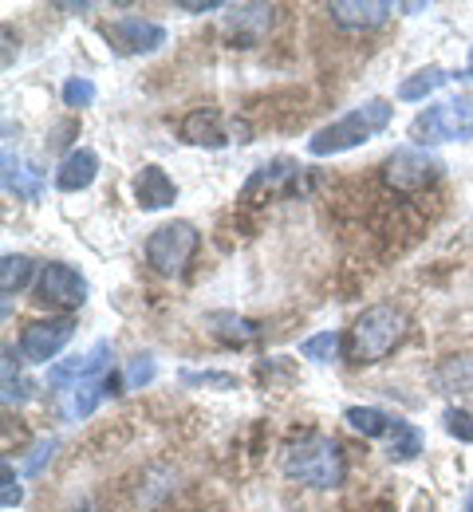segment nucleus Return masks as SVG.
I'll use <instances>...</instances> for the list:
<instances>
[{
  "instance_id": "nucleus-1",
  "label": "nucleus",
  "mask_w": 473,
  "mask_h": 512,
  "mask_svg": "<svg viewBox=\"0 0 473 512\" xmlns=\"http://www.w3.org/2000/svg\"><path fill=\"white\" fill-rule=\"evenodd\" d=\"M391 115H395V111H391L383 99H367V103H359L355 111H347L343 119L328 123L324 130H316V134L308 138V154L328 158V154H343V150H351V146H363V142H371L379 130L391 127Z\"/></svg>"
},
{
  "instance_id": "nucleus-2",
  "label": "nucleus",
  "mask_w": 473,
  "mask_h": 512,
  "mask_svg": "<svg viewBox=\"0 0 473 512\" xmlns=\"http://www.w3.org/2000/svg\"><path fill=\"white\" fill-rule=\"evenodd\" d=\"M280 469H284V477H292L300 485L336 489L343 481V449L324 434H308V438H300V442L284 449Z\"/></svg>"
},
{
  "instance_id": "nucleus-3",
  "label": "nucleus",
  "mask_w": 473,
  "mask_h": 512,
  "mask_svg": "<svg viewBox=\"0 0 473 512\" xmlns=\"http://www.w3.org/2000/svg\"><path fill=\"white\" fill-rule=\"evenodd\" d=\"M406 335V316L399 308H387V304H375L367 308L355 327H351V347L347 355L355 363H379L383 355H391Z\"/></svg>"
},
{
  "instance_id": "nucleus-4",
  "label": "nucleus",
  "mask_w": 473,
  "mask_h": 512,
  "mask_svg": "<svg viewBox=\"0 0 473 512\" xmlns=\"http://www.w3.org/2000/svg\"><path fill=\"white\" fill-rule=\"evenodd\" d=\"M414 146H430V142H470L473 138V95H454L446 103L426 107L414 123H410Z\"/></svg>"
},
{
  "instance_id": "nucleus-5",
  "label": "nucleus",
  "mask_w": 473,
  "mask_h": 512,
  "mask_svg": "<svg viewBox=\"0 0 473 512\" xmlns=\"http://www.w3.org/2000/svg\"><path fill=\"white\" fill-rule=\"evenodd\" d=\"M198 241L202 237H198V229L190 221H170V225H162V229L150 233L146 260H150V268L158 276H182L186 264H190V256L198 253Z\"/></svg>"
},
{
  "instance_id": "nucleus-6",
  "label": "nucleus",
  "mask_w": 473,
  "mask_h": 512,
  "mask_svg": "<svg viewBox=\"0 0 473 512\" xmlns=\"http://www.w3.org/2000/svg\"><path fill=\"white\" fill-rule=\"evenodd\" d=\"M442 158L434 154V150H426V146H399L391 158H387V166H383V178H387V186L399 193H418L426 190V186H434L438 178H442Z\"/></svg>"
},
{
  "instance_id": "nucleus-7",
  "label": "nucleus",
  "mask_w": 473,
  "mask_h": 512,
  "mask_svg": "<svg viewBox=\"0 0 473 512\" xmlns=\"http://www.w3.org/2000/svg\"><path fill=\"white\" fill-rule=\"evenodd\" d=\"M103 36H107L111 48L123 52V56H150V52H158V48L166 44V28L154 24V20H142V16H123V20H115Z\"/></svg>"
},
{
  "instance_id": "nucleus-8",
  "label": "nucleus",
  "mask_w": 473,
  "mask_h": 512,
  "mask_svg": "<svg viewBox=\"0 0 473 512\" xmlns=\"http://www.w3.org/2000/svg\"><path fill=\"white\" fill-rule=\"evenodd\" d=\"M75 335V323L71 320H40L28 323L24 335H20V355L24 363H48L56 359Z\"/></svg>"
},
{
  "instance_id": "nucleus-9",
  "label": "nucleus",
  "mask_w": 473,
  "mask_h": 512,
  "mask_svg": "<svg viewBox=\"0 0 473 512\" xmlns=\"http://www.w3.org/2000/svg\"><path fill=\"white\" fill-rule=\"evenodd\" d=\"M40 304H52V308H79L87 300V280L71 268V264H44L40 272Z\"/></svg>"
},
{
  "instance_id": "nucleus-10",
  "label": "nucleus",
  "mask_w": 473,
  "mask_h": 512,
  "mask_svg": "<svg viewBox=\"0 0 473 512\" xmlns=\"http://www.w3.org/2000/svg\"><path fill=\"white\" fill-rule=\"evenodd\" d=\"M272 4H241L225 16V36L233 40V48H253L269 36L272 28Z\"/></svg>"
},
{
  "instance_id": "nucleus-11",
  "label": "nucleus",
  "mask_w": 473,
  "mask_h": 512,
  "mask_svg": "<svg viewBox=\"0 0 473 512\" xmlns=\"http://www.w3.org/2000/svg\"><path fill=\"white\" fill-rule=\"evenodd\" d=\"M111 355H115L111 339H99V343L91 347V355H83V359H68V363H56V367L48 371V383H52V386L91 383V379L107 375V367H111Z\"/></svg>"
},
{
  "instance_id": "nucleus-12",
  "label": "nucleus",
  "mask_w": 473,
  "mask_h": 512,
  "mask_svg": "<svg viewBox=\"0 0 473 512\" xmlns=\"http://www.w3.org/2000/svg\"><path fill=\"white\" fill-rule=\"evenodd\" d=\"M328 12L339 28L359 32V28H379L395 12V4L391 0H336V4H328Z\"/></svg>"
},
{
  "instance_id": "nucleus-13",
  "label": "nucleus",
  "mask_w": 473,
  "mask_h": 512,
  "mask_svg": "<svg viewBox=\"0 0 473 512\" xmlns=\"http://www.w3.org/2000/svg\"><path fill=\"white\" fill-rule=\"evenodd\" d=\"M296 178H300V166L296 162H288V158H276L269 166H261V170H253V178L245 182V190L241 197L245 201H257L261 193H280V190H292L296 186Z\"/></svg>"
},
{
  "instance_id": "nucleus-14",
  "label": "nucleus",
  "mask_w": 473,
  "mask_h": 512,
  "mask_svg": "<svg viewBox=\"0 0 473 512\" xmlns=\"http://www.w3.org/2000/svg\"><path fill=\"white\" fill-rule=\"evenodd\" d=\"M135 201L142 209H166L178 201V186L162 166H142L135 174Z\"/></svg>"
},
{
  "instance_id": "nucleus-15",
  "label": "nucleus",
  "mask_w": 473,
  "mask_h": 512,
  "mask_svg": "<svg viewBox=\"0 0 473 512\" xmlns=\"http://www.w3.org/2000/svg\"><path fill=\"white\" fill-rule=\"evenodd\" d=\"M95 174H99L95 150H71L68 158H64V166L56 170V186L64 193H79L95 182Z\"/></svg>"
},
{
  "instance_id": "nucleus-16",
  "label": "nucleus",
  "mask_w": 473,
  "mask_h": 512,
  "mask_svg": "<svg viewBox=\"0 0 473 512\" xmlns=\"http://www.w3.org/2000/svg\"><path fill=\"white\" fill-rule=\"evenodd\" d=\"M4 190H12L24 201H40L44 197V174L28 162H16L12 150H4Z\"/></svg>"
},
{
  "instance_id": "nucleus-17",
  "label": "nucleus",
  "mask_w": 473,
  "mask_h": 512,
  "mask_svg": "<svg viewBox=\"0 0 473 512\" xmlns=\"http://www.w3.org/2000/svg\"><path fill=\"white\" fill-rule=\"evenodd\" d=\"M182 138L194 146H225L229 134L221 130V115L217 111H190L182 123Z\"/></svg>"
},
{
  "instance_id": "nucleus-18",
  "label": "nucleus",
  "mask_w": 473,
  "mask_h": 512,
  "mask_svg": "<svg viewBox=\"0 0 473 512\" xmlns=\"http://www.w3.org/2000/svg\"><path fill=\"white\" fill-rule=\"evenodd\" d=\"M205 327H209L217 339H225V343H253V339L261 335L257 323L245 320V316H233V312H209V316H205Z\"/></svg>"
},
{
  "instance_id": "nucleus-19",
  "label": "nucleus",
  "mask_w": 473,
  "mask_h": 512,
  "mask_svg": "<svg viewBox=\"0 0 473 512\" xmlns=\"http://www.w3.org/2000/svg\"><path fill=\"white\" fill-rule=\"evenodd\" d=\"M343 418H347V426L359 430L363 438H387V434L395 430V418L383 414V410H375V406H347Z\"/></svg>"
},
{
  "instance_id": "nucleus-20",
  "label": "nucleus",
  "mask_w": 473,
  "mask_h": 512,
  "mask_svg": "<svg viewBox=\"0 0 473 512\" xmlns=\"http://www.w3.org/2000/svg\"><path fill=\"white\" fill-rule=\"evenodd\" d=\"M454 75L450 71H442V67H426V71H418V75H410V79H403L399 83V99L403 103H414V99H426V95H434L438 87H446Z\"/></svg>"
},
{
  "instance_id": "nucleus-21",
  "label": "nucleus",
  "mask_w": 473,
  "mask_h": 512,
  "mask_svg": "<svg viewBox=\"0 0 473 512\" xmlns=\"http://www.w3.org/2000/svg\"><path fill=\"white\" fill-rule=\"evenodd\" d=\"M387 438H391V446H387V457H391V461H414V457L422 453V434H418V426H410V422H399V418H395V430H391Z\"/></svg>"
},
{
  "instance_id": "nucleus-22",
  "label": "nucleus",
  "mask_w": 473,
  "mask_h": 512,
  "mask_svg": "<svg viewBox=\"0 0 473 512\" xmlns=\"http://www.w3.org/2000/svg\"><path fill=\"white\" fill-rule=\"evenodd\" d=\"M28 280H32V260H28V256L8 253L0 260V292H4V296L20 292Z\"/></svg>"
},
{
  "instance_id": "nucleus-23",
  "label": "nucleus",
  "mask_w": 473,
  "mask_h": 512,
  "mask_svg": "<svg viewBox=\"0 0 473 512\" xmlns=\"http://www.w3.org/2000/svg\"><path fill=\"white\" fill-rule=\"evenodd\" d=\"M339 351V335L336 331H320V335H312V339H304L300 343V355L304 359H312V363H332Z\"/></svg>"
},
{
  "instance_id": "nucleus-24",
  "label": "nucleus",
  "mask_w": 473,
  "mask_h": 512,
  "mask_svg": "<svg viewBox=\"0 0 473 512\" xmlns=\"http://www.w3.org/2000/svg\"><path fill=\"white\" fill-rule=\"evenodd\" d=\"M4 402H28V383L16 375V351L4 347Z\"/></svg>"
},
{
  "instance_id": "nucleus-25",
  "label": "nucleus",
  "mask_w": 473,
  "mask_h": 512,
  "mask_svg": "<svg viewBox=\"0 0 473 512\" xmlns=\"http://www.w3.org/2000/svg\"><path fill=\"white\" fill-rule=\"evenodd\" d=\"M442 418H446V430H450L458 442H473V414L470 410H454V406H450Z\"/></svg>"
},
{
  "instance_id": "nucleus-26",
  "label": "nucleus",
  "mask_w": 473,
  "mask_h": 512,
  "mask_svg": "<svg viewBox=\"0 0 473 512\" xmlns=\"http://www.w3.org/2000/svg\"><path fill=\"white\" fill-rule=\"evenodd\" d=\"M0 485H4V489H0V505H4V509H16V505L24 501V489H20V481H16V473H12L8 461H4V469H0Z\"/></svg>"
},
{
  "instance_id": "nucleus-27",
  "label": "nucleus",
  "mask_w": 473,
  "mask_h": 512,
  "mask_svg": "<svg viewBox=\"0 0 473 512\" xmlns=\"http://www.w3.org/2000/svg\"><path fill=\"white\" fill-rule=\"evenodd\" d=\"M95 99V83L91 79H71L68 87H64V103L68 107H87Z\"/></svg>"
},
{
  "instance_id": "nucleus-28",
  "label": "nucleus",
  "mask_w": 473,
  "mask_h": 512,
  "mask_svg": "<svg viewBox=\"0 0 473 512\" xmlns=\"http://www.w3.org/2000/svg\"><path fill=\"white\" fill-rule=\"evenodd\" d=\"M182 383H186V386H221V390H233V386H237V379H233V375H217V371H205V375L182 371Z\"/></svg>"
},
{
  "instance_id": "nucleus-29",
  "label": "nucleus",
  "mask_w": 473,
  "mask_h": 512,
  "mask_svg": "<svg viewBox=\"0 0 473 512\" xmlns=\"http://www.w3.org/2000/svg\"><path fill=\"white\" fill-rule=\"evenodd\" d=\"M52 449H56V438H44L40 446L32 449V457L24 461V473H40V465H44V461L52 457Z\"/></svg>"
},
{
  "instance_id": "nucleus-30",
  "label": "nucleus",
  "mask_w": 473,
  "mask_h": 512,
  "mask_svg": "<svg viewBox=\"0 0 473 512\" xmlns=\"http://www.w3.org/2000/svg\"><path fill=\"white\" fill-rule=\"evenodd\" d=\"M150 379H154V363L138 355L135 363H131V386H142V383H150Z\"/></svg>"
},
{
  "instance_id": "nucleus-31",
  "label": "nucleus",
  "mask_w": 473,
  "mask_h": 512,
  "mask_svg": "<svg viewBox=\"0 0 473 512\" xmlns=\"http://www.w3.org/2000/svg\"><path fill=\"white\" fill-rule=\"evenodd\" d=\"M178 8H182V12H217V8H221V0H209V4H190V0H182Z\"/></svg>"
},
{
  "instance_id": "nucleus-32",
  "label": "nucleus",
  "mask_w": 473,
  "mask_h": 512,
  "mask_svg": "<svg viewBox=\"0 0 473 512\" xmlns=\"http://www.w3.org/2000/svg\"><path fill=\"white\" fill-rule=\"evenodd\" d=\"M462 512H473V489L466 493V505H462Z\"/></svg>"
},
{
  "instance_id": "nucleus-33",
  "label": "nucleus",
  "mask_w": 473,
  "mask_h": 512,
  "mask_svg": "<svg viewBox=\"0 0 473 512\" xmlns=\"http://www.w3.org/2000/svg\"><path fill=\"white\" fill-rule=\"evenodd\" d=\"M466 75L473 79V48H470V67H466Z\"/></svg>"
}]
</instances>
